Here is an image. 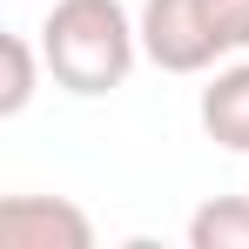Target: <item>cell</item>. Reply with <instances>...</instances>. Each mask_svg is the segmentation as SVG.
<instances>
[{
  "label": "cell",
  "mask_w": 249,
  "mask_h": 249,
  "mask_svg": "<svg viewBox=\"0 0 249 249\" xmlns=\"http://www.w3.org/2000/svg\"><path fill=\"white\" fill-rule=\"evenodd\" d=\"M0 61H7L0 115H20V108L34 101V47H27V34H7V41H0Z\"/></svg>",
  "instance_id": "cell-6"
},
{
  "label": "cell",
  "mask_w": 249,
  "mask_h": 249,
  "mask_svg": "<svg viewBox=\"0 0 249 249\" xmlns=\"http://www.w3.org/2000/svg\"><path fill=\"white\" fill-rule=\"evenodd\" d=\"M142 54V20H128L122 0H54L41 27V61L68 94H108L128 81Z\"/></svg>",
  "instance_id": "cell-1"
},
{
  "label": "cell",
  "mask_w": 249,
  "mask_h": 249,
  "mask_svg": "<svg viewBox=\"0 0 249 249\" xmlns=\"http://www.w3.org/2000/svg\"><path fill=\"white\" fill-rule=\"evenodd\" d=\"M202 128H209L215 148L249 155V61L222 68V74L202 88Z\"/></svg>",
  "instance_id": "cell-4"
},
{
  "label": "cell",
  "mask_w": 249,
  "mask_h": 249,
  "mask_svg": "<svg viewBox=\"0 0 249 249\" xmlns=\"http://www.w3.org/2000/svg\"><path fill=\"white\" fill-rule=\"evenodd\" d=\"M142 54L162 74H202L222 61L202 0H142Z\"/></svg>",
  "instance_id": "cell-2"
},
{
  "label": "cell",
  "mask_w": 249,
  "mask_h": 249,
  "mask_svg": "<svg viewBox=\"0 0 249 249\" xmlns=\"http://www.w3.org/2000/svg\"><path fill=\"white\" fill-rule=\"evenodd\" d=\"M0 243L7 249H88L94 222L61 196H7L0 202Z\"/></svg>",
  "instance_id": "cell-3"
},
{
  "label": "cell",
  "mask_w": 249,
  "mask_h": 249,
  "mask_svg": "<svg viewBox=\"0 0 249 249\" xmlns=\"http://www.w3.org/2000/svg\"><path fill=\"white\" fill-rule=\"evenodd\" d=\"M189 249H249V196H215L189 215Z\"/></svg>",
  "instance_id": "cell-5"
},
{
  "label": "cell",
  "mask_w": 249,
  "mask_h": 249,
  "mask_svg": "<svg viewBox=\"0 0 249 249\" xmlns=\"http://www.w3.org/2000/svg\"><path fill=\"white\" fill-rule=\"evenodd\" d=\"M202 14H209V34H215L222 54L249 47V0H202Z\"/></svg>",
  "instance_id": "cell-7"
}]
</instances>
